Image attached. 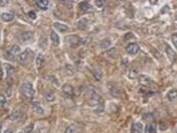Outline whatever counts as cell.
Masks as SVG:
<instances>
[{
  "mask_svg": "<svg viewBox=\"0 0 177 133\" xmlns=\"http://www.w3.org/2000/svg\"><path fill=\"white\" fill-rule=\"evenodd\" d=\"M48 4L49 2L47 0H39V1H36V5L39 7V9H41V10L45 11L48 9Z\"/></svg>",
  "mask_w": 177,
  "mask_h": 133,
  "instance_id": "4fadbf2b",
  "label": "cell"
},
{
  "mask_svg": "<svg viewBox=\"0 0 177 133\" xmlns=\"http://www.w3.org/2000/svg\"><path fill=\"white\" fill-rule=\"evenodd\" d=\"M0 40H1V34H0Z\"/></svg>",
  "mask_w": 177,
  "mask_h": 133,
  "instance_id": "8d00e7d4",
  "label": "cell"
},
{
  "mask_svg": "<svg viewBox=\"0 0 177 133\" xmlns=\"http://www.w3.org/2000/svg\"><path fill=\"white\" fill-rule=\"evenodd\" d=\"M129 78L130 79H135V78H139V71H137V69L134 68V67H131V68L129 69Z\"/></svg>",
  "mask_w": 177,
  "mask_h": 133,
  "instance_id": "44dd1931",
  "label": "cell"
},
{
  "mask_svg": "<svg viewBox=\"0 0 177 133\" xmlns=\"http://www.w3.org/2000/svg\"><path fill=\"white\" fill-rule=\"evenodd\" d=\"M0 104L3 105V106L7 104V97H4L3 94H1V93H0Z\"/></svg>",
  "mask_w": 177,
  "mask_h": 133,
  "instance_id": "f546056e",
  "label": "cell"
},
{
  "mask_svg": "<svg viewBox=\"0 0 177 133\" xmlns=\"http://www.w3.org/2000/svg\"><path fill=\"white\" fill-rule=\"evenodd\" d=\"M177 97V89H171L167 93V99L169 101H173Z\"/></svg>",
  "mask_w": 177,
  "mask_h": 133,
  "instance_id": "ac0fdd59",
  "label": "cell"
},
{
  "mask_svg": "<svg viewBox=\"0 0 177 133\" xmlns=\"http://www.w3.org/2000/svg\"><path fill=\"white\" fill-rule=\"evenodd\" d=\"M65 133H78V127L76 124H71L66 128Z\"/></svg>",
  "mask_w": 177,
  "mask_h": 133,
  "instance_id": "7402d4cb",
  "label": "cell"
},
{
  "mask_svg": "<svg viewBox=\"0 0 177 133\" xmlns=\"http://www.w3.org/2000/svg\"><path fill=\"white\" fill-rule=\"evenodd\" d=\"M32 110L35 111L37 114H40V115H41V114L44 113V109H43V107H42L39 103H37V102H34V103H32Z\"/></svg>",
  "mask_w": 177,
  "mask_h": 133,
  "instance_id": "8fae6325",
  "label": "cell"
},
{
  "mask_svg": "<svg viewBox=\"0 0 177 133\" xmlns=\"http://www.w3.org/2000/svg\"><path fill=\"white\" fill-rule=\"evenodd\" d=\"M29 17L30 18V19L35 20L36 18H37V15H36L35 12H32H32H29Z\"/></svg>",
  "mask_w": 177,
  "mask_h": 133,
  "instance_id": "836d02e7",
  "label": "cell"
},
{
  "mask_svg": "<svg viewBox=\"0 0 177 133\" xmlns=\"http://www.w3.org/2000/svg\"><path fill=\"white\" fill-rule=\"evenodd\" d=\"M144 133H157V127H156V124H154V123L148 124L147 127L145 128Z\"/></svg>",
  "mask_w": 177,
  "mask_h": 133,
  "instance_id": "30bf717a",
  "label": "cell"
},
{
  "mask_svg": "<svg viewBox=\"0 0 177 133\" xmlns=\"http://www.w3.org/2000/svg\"><path fill=\"white\" fill-rule=\"evenodd\" d=\"M19 52H20L19 45H13L7 52V54H5V58L9 59V60H14V58H15Z\"/></svg>",
  "mask_w": 177,
  "mask_h": 133,
  "instance_id": "277c9868",
  "label": "cell"
},
{
  "mask_svg": "<svg viewBox=\"0 0 177 133\" xmlns=\"http://www.w3.org/2000/svg\"><path fill=\"white\" fill-rule=\"evenodd\" d=\"M14 19V15L10 13H2L1 14V20L4 21V22H9V21H12Z\"/></svg>",
  "mask_w": 177,
  "mask_h": 133,
  "instance_id": "d6986e66",
  "label": "cell"
},
{
  "mask_svg": "<svg viewBox=\"0 0 177 133\" xmlns=\"http://www.w3.org/2000/svg\"><path fill=\"white\" fill-rule=\"evenodd\" d=\"M21 92L26 99H32L34 97V94H35V90H34V87L30 83H24L21 86Z\"/></svg>",
  "mask_w": 177,
  "mask_h": 133,
  "instance_id": "3957f363",
  "label": "cell"
},
{
  "mask_svg": "<svg viewBox=\"0 0 177 133\" xmlns=\"http://www.w3.org/2000/svg\"><path fill=\"white\" fill-rule=\"evenodd\" d=\"M131 133H144V127H143V124L137 122V123H134L132 125L131 128Z\"/></svg>",
  "mask_w": 177,
  "mask_h": 133,
  "instance_id": "ba28073f",
  "label": "cell"
},
{
  "mask_svg": "<svg viewBox=\"0 0 177 133\" xmlns=\"http://www.w3.org/2000/svg\"><path fill=\"white\" fill-rule=\"evenodd\" d=\"M4 133H13V130H12V129H7Z\"/></svg>",
  "mask_w": 177,
  "mask_h": 133,
  "instance_id": "e575fe53",
  "label": "cell"
},
{
  "mask_svg": "<svg viewBox=\"0 0 177 133\" xmlns=\"http://www.w3.org/2000/svg\"><path fill=\"white\" fill-rule=\"evenodd\" d=\"M139 82H141V84L145 85V86H152V85H154V82H153V80H151V79L149 78V77H147V75H139Z\"/></svg>",
  "mask_w": 177,
  "mask_h": 133,
  "instance_id": "52a82bcc",
  "label": "cell"
},
{
  "mask_svg": "<svg viewBox=\"0 0 177 133\" xmlns=\"http://www.w3.org/2000/svg\"><path fill=\"white\" fill-rule=\"evenodd\" d=\"M106 4V1H95V5L97 7H103Z\"/></svg>",
  "mask_w": 177,
  "mask_h": 133,
  "instance_id": "d6a6232c",
  "label": "cell"
},
{
  "mask_svg": "<svg viewBox=\"0 0 177 133\" xmlns=\"http://www.w3.org/2000/svg\"><path fill=\"white\" fill-rule=\"evenodd\" d=\"M32 58H34V52L30 50L29 48L25 49L22 54H20L19 57H18V62L19 64L21 65H25L26 63H29V61H32Z\"/></svg>",
  "mask_w": 177,
  "mask_h": 133,
  "instance_id": "7a4b0ae2",
  "label": "cell"
},
{
  "mask_svg": "<svg viewBox=\"0 0 177 133\" xmlns=\"http://www.w3.org/2000/svg\"><path fill=\"white\" fill-rule=\"evenodd\" d=\"M78 26H79V28L81 29H84L85 27L87 26V19H81L78 23Z\"/></svg>",
  "mask_w": 177,
  "mask_h": 133,
  "instance_id": "484cf974",
  "label": "cell"
},
{
  "mask_svg": "<svg viewBox=\"0 0 177 133\" xmlns=\"http://www.w3.org/2000/svg\"><path fill=\"white\" fill-rule=\"evenodd\" d=\"M43 63H44V57L42 55H39L38 58H37V67H38V68H41Z\"/></svg>",
  "mask_w": 177,
  "mask_h": 133,
  "instance_id": "cb8c5ba5",
  "label": "cell"
},
{
  "mask_svg": "<svg viewBox=\"0 0 177 133\" xmlns=\"http://www.w3.org/2000/svg\"><path fill=\"white\" fill-rule=\"evenodd\" d=\"M23 117V113L22 112H20V111H15L13 113L10 115V120H13V122H17V120H21Z\"/></svg>",
  "mask_w": 177,
  "mask_h": 133,
  "instance_id": "9a60e30c",
  "label": "cell"
},
{
  "mask_svg": "<svg viewBox=\"0 0 177 133\" xmlns=\"http://www.w3.org/2000/svg\"><path fill=\"white\" fill-rule=\"evenodd\" d=\"M66 40H67V42L69 43V45L72 46V47L79 45V44H80V42H81L80 37L76 36V35H74V36L67 37V38H66Z\"/></svg>",
  "mask_w": 177,
  "mask_h": 133,
  "instance_id": "8992f818",
  "label": "cell"
},
{
  "mask_svg": "<svg viewBox=\"0 0 177 133\" xmlns=\"http://www.w3.org/2000/svg\"><path fill=\"white\" fill-rule=\"evenodd\" d=\"M172 42H173L175 48L177 49V34H174L173 36H172Z\"/></svg>",
  "mask_w": 177,
  "mask_h": 133,
  "instance_id": "4dcf8cb0",
  "label": "cell"
},
{
  "mask_svg": "<svg viewBox=\"0 0 177 133\" xmlns=\"http://www.w3.org/2000/svg\"><path fill=\"white\" fill-rule=\"evenodd\" d=\"M32 38H34V34H32V32H23L22 35L20 36V39H21V41H29V40H32Z\"/></svg>",
  "mask_w": 177,
  "mask_h": 133,
  "instance_id": "2e32d148",
  "label": "cell"
},
{
  "mask_svg": "<svg viewBox=\"0 0 177 133\" xmlns=\"http://www.w3.org/2000/svg\"><path fill=\"white\" fill-rule=\"evenodd\" d=\"M45 97L48 102H54L55 101V99H56L55 94L52 93V92H47V94L45 95Z\"/></svg>",
  "mask_w": 177,
  "mask_h": 133,
  "instance_id": "83f0119b",
  "label": "cell"
},
{
  "mask_svg": "<svg viewBox=\"0 0 177 133\" xmlns=\"http://www.w3.org/2000/svg\"><path fill=\"white\" fill-rule=\"evenodd\" d=\"M115 54H116V48H115V47H112L111 49L107 50V55L109 56V57H111V58H114Z\"/></svg>",
  "mask_w": 177,
  "mask_h": 133,
  "instance_id": "f1b7e54d",
  "label": "cell"
},
{
  "mask_svg": "<svg viewBox=\"0 0 177 133\" xmlns=\"http://www.w3.org/2000/svg\"><path fill=\"white\" fill-rule=\"evenodd\" d=\"M54 27H55L58 32H67L69 27L67 25H65L63 23H59V22H55L54 23Z\"/></svg>",
  "mask_w": 177,
  "mask_h": 133,
  "instance_id": "7c38bea8",
  "label": "cell"
},
{
  "mask_svg": "<svg viewBox=\"0 0 177 133\" xmlns=\"http://www.w3.org/2000/svg\"><path fill=\"white\" fill-rule=\"evenodd\" d=\"M5 67H7V75H14V72H15V68H14L13 66H11L10 64H5Z\"/></svg>",
  "mask_w": 177,
  "mask_h": 133,
  "instance_id": "4316f807",
  "label": "cell"
},
{
  "mask_svg": "<svg viewBox=\"0 0 177 133\" xmlns=\"http://www.w3.org/2000/svg\"><path fill=\"white\" fill-rule=\"evenodd\" d=\"M166 54H167V57L169 58V60H170L171 62H173V61L176 60V57H177L176 52H174L173 49L171 48L169 45H167V48H166Z\"/></svg>",
  "mask_w": 177,
  "mask_h": 133,
  "instance_id": "9c48e42d",
  "label": "cell"
},
{
  "mask_svg": "<svg viewBox=\"0 0 177 133\" xmlns=\"http://www.w3.org/2000/svg\"><path fill=\"white\" fill-rule=\"evenodd\" d=\"M50 40H52L54 46H58L60 44V38H59V35L56 32H50Z\"/></svg>",
  "mask_w": 177,
  "mask_h": 133,
  "instance_id": "5bb4252c",
  "label": "cell"
},
{
  "mask_svg": "<svg viewBox=\"0 0 177 133\" xmlns=\"http://www.w3.org/2000/svg\"><path fill=\"white\" fill-rule=\"evenodd\" d=\"M139 47L136 43H130L126 47V52L130 56H135L139 52Z\"/></svg>",
  "mask_w": 177,
  "mask_h": 133,
  "instance_id": "5b68a950",
  "label": "cell"
},
{
  "mask_svg": "<svg viewBox=\"0 0 177 133\" xmlns=\"http://www.w3.org/2000/svg\"><path fill=\"white\" fill-rule=\"evenodd\" d=\"M104 101L103 97L97 91H95L94 89H91L90 92H89V104L91 106H94V107H100L101 111L104 109Z\"/></svg>",
  "mask_w": 177,
  "mask_h": 133,
  "instance_id": "6da1fadb",
  "label": "cell"
},
{
  "mask_svg": "<svg viewBox=\"0 0 177 133\" xmlns=\"http://www.w3.org/2000/svg\"><path fill=\"white\" fill-rule=\"evenodd\" d=\"M62 90L64 93H66L67 95H72L74 94V87L69 84H65L63 87H62Z\"/></svg>",
  "mask_w": 177,
  "mask_h": 133,
  "instance_id": "e0dca14e",
  "label": "cell"
},
{
  "mask_svg": "<svg viewBox=\"0 0 177 133\" xmlns=\"http://www.w3.org/2000/svg\"><path fill=\"white\" fill-rule=\"evenodd\" d=\"M91 9V5L89 2H87V1H82L80 3V10L82 12H87V11H89Z\"/></svg>",
  "mask_w": 177,
  "mask_h": 133,
  "instance_id": "ffe728a7",
  "label": "cell"
},
{
  "mask_svg": "<svg viewBox=\"0 0 177 133\" xmlns=\"http://www.w3.org/2000/svg\"><path fill=\"white\" fill-rule=\"evenodd\" d=\"M1 129H2V125L0 124V133H1Z\"/></svg>",
  "mask_w": 177,
  "mask_h": 133,
  "instance_id": "d590c367",
  "label": "cell"
},
{
  "mask_svg": "<svg viewBox=\"0 0 177 133\" xmlns=\"http://www.w3.org/2000/svg\"><path fill=\"white\" fill-rule=\"evenodd\" d=\"M110 45H111V42H110L109 40H103V41L101 42V44H100L101 48H103V49L108 48Z\"/></svg>",
  "mask_w": 177,
  "mask_h": 133,
  "instance_id": "d4e9b609",
  "label": "cell"
},
{
  "mask_svg": "<svg viewBox=\"0 0 177 133\" xmlns=\"http://www.w3.org/2000/svg\"><path fill=\"white\" fill-rule=\"evenodd\" d=\"M94 77H95L97 80H101V79H102V72H101L100 70H95V71H94Z\"/></svg>",
  "mask_w": 177,
  "mask_h": 133,
  "instance_id": "1f68e13d",
  "label": "cell"
},
{
  "mask_svg": "<svg viewBox=\"0 0 177 133\" xmlns=\"http://www.w3.org/2000/svg\"><path fill=\"white\" fill-rule=\"evenodd\" d=\"M32 129H34V124H29V126H26L24 129H22L20 132H18V133H32Z\"/></svg>",
  "mask_w": 177,
  "mask_h": 133,
  "instance_id": "603a6c76",
  "label": "cell"
},
{
  "mask_svg": "<svg viewBox=\"0 0 177 133\" xmlns=\"http://www.w3.org/2000/svg\"><path fill=\"white\" fill-rule=\"evenodd\" d=\"M176 133H177V131H176Z\"/></svg>",
  "mask_w": 177,
  "mask_h": 133,
  "instance_id": "74e56055",
  "label": "cell"
}]
</instances>
